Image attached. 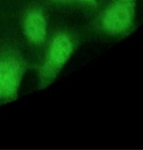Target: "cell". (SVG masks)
I'll list each match as a JSON object with an SVG mask.
<instances>
[{
    "mask_svg": "<svg viewBox=\"0 0 143 150\" xmlns=\"http://www.w3.org/2000/svg\"><path fill=\"white\" fill-rule=\"evenodd\" d=\"M139 0H111L99 17V27L107 35L126 38L136 28Z\"/></svg>",
    "mask_w": 143,
    "mask_h": 150,
    "instance_id": "cell-1",
    "label": "cell"
},
{
    "mask_svg": "<svg viewBox=\"0 0 143 150\" xmlns=\"http://www.w3.org/2000/svg\"><path fill=\"white\" fill-rule=\"evenodd\" d=\"M74 50L71 39L66 34L56 36L50 45L44 64L39 71L41 88H46L57 77Z\"/></svg>",
    "mask_w": 143,
    "mask_h": 150,
    "instance_id": "cell-2",
    "label": "cell"
},
{
    "mask_svg": "<svg viewBox=\"0 0 143 150\" xmlns=\"http://www.w3.org/2000/svg\"><path fill=\"white\" fill-rule=\"evenodd\" d=\"M25 70V64L17 54H0V101L7 103L17 98Z\"/></svg>",
    "mask_w": 143,
    "mask_h": 150,
    "instance_id": "cell-3",
    "label": "cell"
},
{
    "mask_svg": "<svg viewBox=\"0 0 143 150\" xmlns=\"http://www.w3.org/2000/svg\"><path fill=\"white\" fill-rule=\"evenodd\" d=\"M24 33L27 39L33 44L42 43L46 36V21L38 11L28 13L24 22Z\"/></svg>",
    "mask_w": 143,
    "mask_h": 150,
    "instance_id": "cell-4",
    "label": "cell"
},
{
    "mask_svg": "<svg viewBox=\"0 0 143 150\" xmlns=\"http://www.w3.org/2000/svg\"><path fill=\"white\" fill-rule=\"evenodd\" d=\"M82 3H84L85 4L90 5V6H94L98 4V0H80Z\"/></svg>",
    "mask_w": 143,
    "mask_h": 150,
    "instance_id": "cell-5",
    "label": "cell"
}]
</instances>
